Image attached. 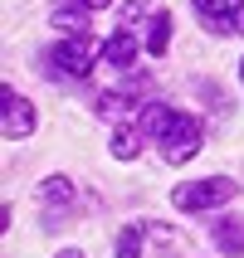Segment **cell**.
<instances>
[{
  "mask_svg": "<svg viewBox=\"0 0 244 258\" xmlns=\"http://www.w3.org/2000/svg\"><path fill=\"white\" fill-rule=\"evenodd\" d=\"M239 78H244V63H239Z\"/></svg>",
  "mask_w": 244,
  "mask_h": 258,
  "instance_id": "e0dca14e",
  "label": "cell"
},
{
  "mask_svg": "<svg viewBox=\"0 0 244 258\" xmlns=\"http://www.w3.org/2000/svg\"><path fill=\"white\" fill-rule=\"evenodd\" d=\"M190 5H196V15H201V20L215 29V34H230V29H239L234 20H239L244 0H190Z\"/></svg>",
  "mask_w": 244,
  "mask_h": 258,
  "instance_id": "5b68a950",
  "label": "cell"
},
{
  "mask_svg": "<svg viewBox=\"0 0 244 258\" xmlns=\"http://www.w3.org/2000/svg\"><path fill=\"white\" fill-rule=\"evenodd\" d=\"M93 54H98L93 34H73V39H59L54 49H49V63H54L59 73H69V78H83V73L93 69Z\"/></svg>",
  "mask_w": 244,
  "mask_h": 258,
  "instance_id": "7a4b0ae2",
  "label": "cell"
},
{
  "mask_svg": "<svg viewBox=\"0 0 244 258\" xmlns=\"http://www.w3.org/2000/svg\"><path fill=\"white\" fill-rule=\"evenodd\" d=\"M103 58H108L113 69H132V58H137V39H132L127 29H117L113 39L103 44Z\"/></svg>",
  "mask_w": 244,
  "mask_h": 258,
  "instance_id": "ba28073f",
  "label": "cell"
},
{
  "mask_svg": "<svg viewBox=\"0 0 244 258\" xmlns=\"http://www.w3.org/2000/svg\"><path fill=\"white\" fill-rule=\"evenodd\" d=\"M166 44H171V15H157V20L147 25V54L161 58V54H166Z\"/></svg>",
  "mask_w": 244,
  "mask_h": 258,
  "instance_id": "7c38bea8",
  "label": "cell"
},
{
  "mask_svg": "<svg viewBox=\"0 0 244 258\" xmlns=\"http://www.w3.org/2000/svg\"><path fill=\"white\" fill-rule=\"evenodd\" d=\"M39 205H49V210L73 205V180H69V175H49V180L39 185Z\"/></svg>",
  "mask_w": 244,
  "mask_h": 258,
  "instance_id": "8fae6325",
  "label": "cell"
},
{
  "mask_svg": "<svg viewBox=\"0 0 244 258\" xmlns=\"http://www.w3.org/2000/svg\"><path fill=\"white\" fill-rule=\"evenodd\" d=\"M49 20H54V29H64L69 39H73V34H88V10H83V5H59Z\"/></svg>",
  "mask_w": 244,
  "mask_h": 258,
  "instance_id": "30bf717a",
  "label": "cell"
},
{
  "mask_svg": "<svg viewBox=\"0 0 244 258\" xmlns=\"http://www.w3.org/2000/svg\"><path fill=\"white\" fill-rule=\"evenodd\" d=\"M210 234H215V248L230 258H244V219L239 215H220L215 224H210Z\"/></svg>",
  "mask_w": 244,
  "mask_h": 258,
  "instance_id": "52a82bcc",
  "label": "cell"
},
{
  "mask_svg": "<svg viewBox=\"0 0 244 258\" xmlns=\"http://www.w3.org/2000/svg\"><path fill=\"white\" fill-rule=\"evenodd\" d=\"M137 151H142V132H137V127L113 132V156H117V161H132Z\"/></svg>",
  "mask_w": 244,
  "mask_h": 258,
  "instance_id": "4fadbf2b",
  "label": "cell"
},
{
  "mask_svg": "<svg viewBox=\"0 0 244 258\" xmlns=\"http://www.w3.org/2000/svg\"><path fill=\"white\" fill-rule=\"evenodd\" d=\"M117 258H142V229H137V224L122 229V239H117Z\"/></svg>",
  "mask_w": 244,
  "mask_h": 258,
  "instance_id": "5bb4252c",
  "label": "cell"
},
{
  "mask_svg": "<svg viewBox=\"0 0 244 258\" xmlns=\"http://www.w3.org/2000/svg\"><path fill=\"white\" fill-rule=\"evenodd\" d=\"M73 5H83V10H108L113 0H73Z\"/></svg>",
  "mask_w": 244,
  "mask_h": 258,
  "instance_id": "9a60e30c",
  "label": "cell"
},
{
  "mask_svg": "<svg viewBox=\"0 0 244 258\" xmlns=\"http://www.w3.org/2000/svg\"><path fill=\"white\" fill-rule=\"evenodd\" d=\"M181 117L176 107H166V102H152V107H142V137H152V142H166L176 127H181Z\"/></svg>",
  "mask_w": 244,
  "mask_h": 258,
  "instance_id": "8992f818",
  "label": "cell"
},
{
  "mask_svg": "<svg viewBox=\"0 0 244 258\" xmlns=\"http://www.w3.org/2000/svg\"><path fill=\"white\" fill-rule=\"evenodd\" d=\"M0 132H5L10 142H25L29 132H34V107H29V98H20L10 88H0Z\"/></svg>",
  "mask_w": 244,
  "mask_h": 258,
  "instance_id": "3957f363",
  "label": "cell"
},
{
  "mask_svg": "<svg viewBox=\"0 0 244 258\" xmlns=\"http://www.w3.org/2000/svg\"><path fill=\"white\" fill-rule=\"evenodd\" d=\"M132 112H137V98L132 93H103L98 98V117H108V122H127Z\"/></svg>",
  "mask_w": 244,
  "mask_h": 258,
  "instance_id": "9c48e42d",
  "label": "cell"
},
{
  "mask_svg": "<svg viewBox=\"0 0 244 258\" xmlns=\"http://www.w3.org/2000/svg\"><path fill=\"white\" fill-rule=\"evenodd\" d=\"M234 180L230 175H210V180H190V185H176L171 205L176 210H215V205H230L234 200Z\"/></svg>",
  "mask_w": 244,
  "mask_h": 258,
  "instance_id": "6da1fadb",
  "label": "cell"
},
{
  "mask_svg": "<svg viewBox=\"0 0 244 258\" xmlns=\"http://www.w3.org/2000/svg\"><path fill=\"white\" fill-rule=\"evenodd\" d=\"M196 151H201V122H196V117H181V127L161 142V156L171 161V166H186Z\"/></svg>",
  "mask_w": 244,
  "mask_h": 258,
  "instance_id": "277c9868",
  "label": "cell"
},
{
  "mask_svg": "<svg viewBox=\"0 0 244 258\" xmlns=\"http://www.w3.org/2000/svg\"><path fill=\"white\" fill-rule=\"evenodd\" d=\"M59 258H83V253H78V248H64V253H59Z\"/></svg>",
  "mask_w": 244,
  "mask_h": 258,
  "instance_id": "2e32d148",
  "label": "cell"
}]
</instances>
